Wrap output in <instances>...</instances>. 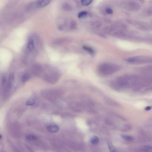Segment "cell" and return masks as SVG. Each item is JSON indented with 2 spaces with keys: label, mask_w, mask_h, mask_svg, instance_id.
Returning a JSON list of instances; mask_svg holds the SVG:
<instances>
[{
  "label": "cell",
  "mask_w": 152,
  "mask_h": 152,
  "mask_svg": "<svg viewBox=\"0 0 152 152\" xmlns=\"http://www.w3.org/2000/svg\"><path fill=\"white\" fill-rule=\"evenodd\" d=\"M120 69V67L118 65L108 64H101L99 67L100 72L105 75L112 74L119 70Z\"/></svg>",
  "instance_id": "6da1fadb"
},
{
  "label": "cell",
  "mask_w": 152,
  "mask_h": 152,
  "mask_svg": "<svg viewBox=\"0 0 152 152\" xmlns=\"http://www.w3.org/2000/svg\"><path fill=\"white\" fill-rule=\"evenodd\" d=\"M46 129L50 133H56L60 130V128L57 125L51 124L47 125Z\"/></svg>",
  "instance_id": "7a4b0ae2"
},
{
  "label": "cell",
  "mask_w": 152,
  "mask_h": 152,
  "mask_svg": "<svg viewBox=\"0 0 152 152\" xmlns=\"http://www.w3.org/2000/svg\"><path fill=\"white\" fill-rule=\"evenodd\" d=\"M51 1V0H38L36 2L35 6L38 8H42L48 5Z\"/></svg>",
  "instance_id": "3957f363"
},
{
  "label": "cell",
  "mask_w": 152,
  "mask_h": 152,
  "mask_svg": "<svg viewBox=\"0 0 152 152\" xmlns=\"http://www.w3.org/2000/svg\"><path fill=\"white\" fill-rule=\"evenodd\" d=\"M130 8L133 11L138 10L140 8V5L137 2L135 1H132L129 4Z\"/></svg>",
  "instance_id": "277c9868"
},
{
  "label": "cell",
  "mask_w": 152,
  "mask_h": 152,
  "mask_svg": "<svg viewBox=\"0 0 152 152\" xmlns=\"http://www.w3.org/2000/svg\"><path fill=\"white\" fill-rule=\"evenodd\" d=\"M14 79V75L13 73L10 74L8 79V88L10 89L11 87Z\"/></svg>",
  "instance_id": "5b68a950"
},
{
  "label": "cell",
  "mask_w": 152,
  "mask_h": 152,
  "mask_svg": "<svg viewBox=\"0 0 152 152\" xmlns=\"http://www.w3.org/2000/svg\"><path fill=\"white\" fill-rule=\"evenodd\" d=\"M111 87L113 89L119 91L121 89V87L119 86L117 81L116 82H113L111 83L110 84Z\"/></svg>",
  "instance_id": "8992f818"
},
{
  "label": "cell",
  "mask_w": 152,
  "mask_h": 152,
  "mask_svg": "<svg viewBox=\"0 0 152 152\" xmlns=\"http://www.w3.org/2000/svg\"><path fill=\"white\" fill-rule=\"evenodd\" d=\"M34 43L33 39H29L28 45V48L29 51H31L34 49Z\"/></svg>",
  "instance_id": "52a82bcc"
},
{
  "label": "cell",
  "mask_w": 152,
  "mask_h": 152,
  "mask_svg": "<svg viewBox=\"0 0 152 152\" xmlns=\"http://www.w3.org/2000/svg\"><path fill=\"white\" fill-rule=\"evenodd\" d=\"M105 101L106 103L110 106H118V104L111 99L107 98L106 99Z\"/></svg>",
  "instance_id": "ba28073f"
},
{
  "label": "cell",
  "mask_w": 152,
  "mask_h": 152,
  "mask_svg": "<svg viewBox=\"0 0 152 152\" xmlns=\"http://www.w3.org/2000/svg\"><path fill=\"white\" fill-rule=\"evenodd\" d=\"M90 141L91 144H96L99 142V139L98 137L96 136H93L91 137Z\"/></svg>",
  "instance_id": "9c48e42d"
},
{
  "label": "cell",
  "mask_w": 152,
  "mask_h": 152,
  "mask_svg": "<svg viewBox=\"0 0 152 152\" xmlns=\"http://www.w3.org/2000/svg\"><path fill=\"white\" fill-rule=\"evenodd\" d=\"M142 150L146 152H152V147L149 146H145L142 147Z\"/></svg>",
  "instance_id": "30bf717a"
},
{
  "label": "cell",
  "mask_w": 152,
  "mask_h": 152,
  "mask_svg": "<svg viewBox=\"0 0 152 152\" xmlns=\"http://www.w3.org/2000/svg\"><path fill=\"white\" fill-rule=\"evenodd\" d=\"M108 146L110 151L112 152H116V149L115 147L113 146L110 142H108Z\"/></svg>",
  "instance_id": "8fae6325"
},
{
  "label": "cell",
  "mask_w": 152,
  "mask_h": 152,
  "mask_svg": "<svg viewBox=\"0 0 152 152\" xmlns=\"http://www.w3.org/2000/svg\"><path fill=\"white\" fill-rule=\"evenodd\" d=\"M122 138L125 140L128 141H131L133 140V138L131 136L125 135H121Z\"/></svg>",
  "instance_id": "7c38bea8"
},
{
  "label": "cell",
  "mask_w": 152,
  "mask_h": 152,
  "mask_svg": "<svg viewBox=\"0 0 152 152\" xmlns=\"http://www.w3.org/2000/svg\"><path fill=\"white\" fill-rule=\"evenodd\" d=\"M83 48L84 50L88 52V53L91 54V55H93L94 54V51L91 48L87 46H84Z\"/></svg>",
  "instance_id": "4fadbf2b"
},
{
  "label": "cell",
  "mask_w": 152,
  "mask_h": 152,
  "mask_svg": "<svg viewBox=\"0 0 152 152\" xmlns=\"http://www.w3.org/2000/svg\"><path fill=\"white\" fill-rule=\"evenodd\" d=\"M30 78V76L29 74L28 73H26L23 75V77H22V80L23 82H25V81H28Z\"/></svg>",
  "instance_id": "5bb4252c"
},
{
  "label": "cell",
  "mask_w": 152,
  "mask_h": 152,
  "mask_svg": "<svg viewBox=\"0 0 152 152\" xmlns=\"http://www.w3.org/2000/svg\"><path fill=\"white\" fill-rule=\"evenodd\" d=\"M92 1V0H83L81 1V2L83 5L85 6L89 5Z\"/></svg>",
  "instance_id": "9a60e30c"
},
{
  "label": "cell",
  "mask_w": 152,
  "mask_h": 152,
  "mask_svg": "<svg viewBox=\"0 0 152 152\" xmlns=\"http://www.w3.org/2000/svg\"><path fill=\"white\" fill-rule=\"evenodd\" d=\"M35 102L34 100H29L27 101L26 102V105L27 106H33L35 104Z\"/></svg>",
  "instance_id": "2e32d148"
},
{
  "label": "cell",
  "mask_w": 152,
  "mask_h": 152,
  "mask_svg": "<svg viewBox=\"0 0 152 152\" xmlns=\"http://www.w3.org/2000/svg\"><path fill=\"white\" fill-rule=\"evenodd\" d=\"M87 13L86 11H83L81 12V13H79L78 17L79 18H83L84 17H86L87 15Z\"/></svg>",
  "instance_id": "e0dca14e"
},
{
  "label": "cell",
  "mask_w": 152,
  "mask_h": 152,
  "mask_svg": "<svg viewBox=\"0 0 152 152\" xmlns=\"http://www.w3.org/2000/svg\"><path fill=\"white\" fill-rule=\"evenodd\" d=\"M63 8L65 10H69L70 9V6L68 4H65L63 6Z\"/></svg>",
  "instance_id": "ac0fdd59"
},
{
  "label": "cell",
  "mask_w": 152,
  "mask_h": 152,
  "mask_svg": "<svg viewBox=\"0 0 152 152\" xmlns=\"http://www.w3.org/2000/svg\"><path fill=\"white\" fill-rule=\"evenodd\" d=\"M145 91H152V85L150 86V85H149L148 86H147L146 87L145 89Z\"/></svg>",
  "instance_id": "d6986e66"
},
{
  "label": "cell",
  "mask_w": 152,
  "mask_h": 152,
  "mask_svg": "<svg viewBox=\"0 0 152 152\" xmlns=\"http://www.w3.org/2000/svg\"><path fill=\"white\" fill-rule=\"evenodd\" d=\"M106 11L109 14H112L113 13V11H112V10L110 8L107 9V10H106Z\"/></svg>",
  "instance_id": "ffe728a7"
},
{
  "label": "cell",
  "mask_w": 152,
  "mask_h": 152,
  "mask_svg": "<svg viewBox=\"0 0 152 152\" xmlns=\"http://www.w3.org/2000/svg\"><path fill=\"white\" fill-rule=\"evenodd\" d=\"M6 77H4L2 79V85L5 84L6 83Z\"/></svg>",
  "instance_id": "44dd1931"
},
{
  "label": "cell",
  "mask_w": 152,
  "mask_h": 152,
  "mask_svg": "<svg viewBox=\"0 0 152 152\" xmlns=\"http://www.w3.org/2000/svg\"><path fill=\"white\" fill-rule=\"evenodd\" d=\"M152 109V107L150 106H148L146 107L145 108V110L146 111H148Z\"/></svg>",
  "instance_id": "7402d4cb"
},
{
  "label": "cell",
  "mask_w": 152,
  "mask_h": 152,
  "mask_svg": "<svg viewBox=\"0 0 152 152\" xmlns=\"http://www.w3.org/2000/svg\"><path fill=\"white\" fill-rule=\"evenodd\" d=\"M58 29L60 30H62V26H59L58 27Z\"/></svg>",
  "instance_id": "603a6c76"
}]
</instances>
